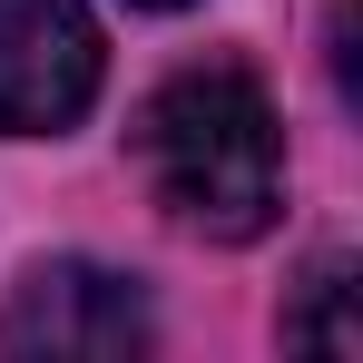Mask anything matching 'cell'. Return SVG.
Wrapping results in <instances>:
<instances>
[{"label": "cell", "mask_w": 363, "mask_h": 363, "mask_svg": "<svg viewBox=\"0 0 363 363\" xmlns=\"http://www.w3.org/2000/svg\"><path fill=\"white\" fill-rule=\"evenodd\" d=\"M138 10H186V0H138Z\"/></svg>", "instance_id": "5b68a950"}, {"label": "cell", "mask_w": 363, "mask_h": 363, "mask_svg": "<svg viewBox=\"0 0 363 363\" xmlns=\"http://www.w3.org/2000/svg\"><path fill=\"white\" fill-rule=\"evenodd\" d=\"M138 167L157 186V206L216 245H245L275 226L285 206V147H275V108L245 69L206 60L177 69L147 108H138Z\"/></svg>", "instance_id": "6da1fadb"}, {"label": "cell", "mask_w": 363, "mask_h": 363, "mask_svg": "<svg viewBox=\"0 0 363 363\" xmlns=\"http://www.w3.org/2000/svg\"><path fill=\"white\" fill-rule=\"evenodd\" d=\"M99 20L89 0H0V138H60L99 99Z\"/></svg>", "instance_id": "3957f363"}, {"label": "cell", "mask_w": 363, "mask_h": 363, "mask_svg": "<svg viewBox=\"0 0 363 363\" xmlns=\"http://www.w3.org/2000/svg\"><path fill=\"white\" fill-rule=\"evenodd\" d=\"M147 295L138 275H108V265H79V255H50L30 265L10 304H0V354L30 363H108V354H147Z\"/></svg>", "instance_id": "7a4b0ae2"}, {"label": "cell", "mask_w": 363, "mask_h": 363, "mask_svg": "<svg viewBox=\"0 0 363 363\" xmlns=\"http://www.w3.org/2000/svg\"><path fill=\"white\" fill-rule=\"evenodd\" d=\"M285 344H304V354H363V324H354V265L344 255H324L314 275H304L295 314H285Z\"/></svg>", "instance_id": "277c9868"}]
</instances>
